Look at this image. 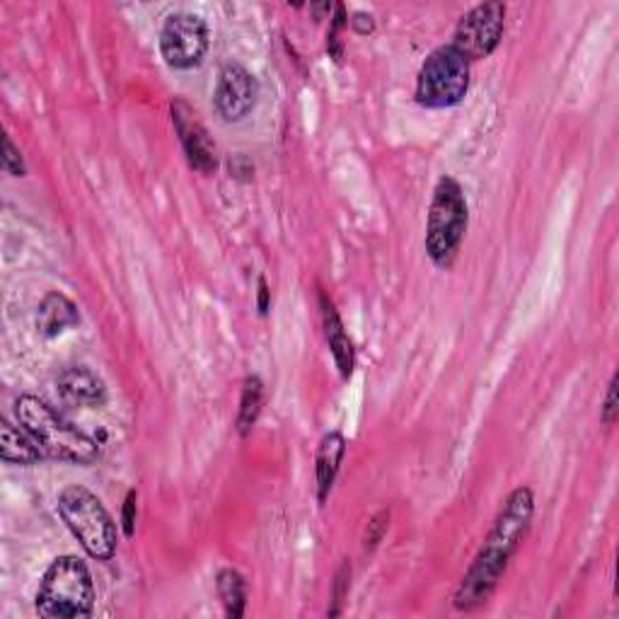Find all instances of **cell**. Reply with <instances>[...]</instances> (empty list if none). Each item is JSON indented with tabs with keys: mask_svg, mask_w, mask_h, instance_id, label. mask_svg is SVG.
<instances>
[{
	"mask_svg": "<svg viewBox=\"0 0 619 619\" xmlns=\"http://www.w3.org/2000/svg\"><path fill=\"white\" fill-rule=\"evenodd\" d=\"M532 516H535L532 491L528 487H518L506 499L489 537L484 540L481 549L477 551V557L473 561V567L467 569L460 588H457L453 600L455 610L473 612L491 598L508 567V561L514 559L518 547L525 540V535H528Z\"/></svg>",
	"mask_w": 619,
	"mask_h": 619,
	"instance_id": "1",
	"label": "cell"
},
{
	"mask_svg": "<svg viewBox=\"0 0 619 619\" xmlns=\"http://www.w3.org/2000/svg\"><path fill=\"white\" fill-rule=\"evenodd\" d=\"M16 414L27 436L51 460L92 465L100 457V446L95 440L71 422H65L59 412H53L39 397L22 395L16 402Z\"/></svg>",
	"mask_w": 619,
	"mask_h": 619,
	"instance_id": "2",
	"label": "cell"
},
{
	"mask_svg": "<svg viewBox=\"0 0 619 619\" xmlns=\"http://www.w3.org/2000/svg\"><path fill=\"white\" fill-rule=\"evenodd\" d=\"M95 608L90 569L78 557H59L47 569L37 593V612L44 619L88 617Z\"/></svg>",
	"mask_w": 619,
	"mask_h": 619,
	"instance_id": "3",
	"label": "cell"
},
{
	"mask_svg": "<svg viewBox=\"0 0 619 619\" xmlns=\"http://www.w3.org/2000/svg\"><path fill=\"white\" fill-rule=\"evenodd\" d=\"M59 514L92 559L110 561L116 555V525L90 489L65 487L59 494Z\"/></svg>",
	"mask_w": 619,
	"mask_h": 619,
	"instance_id": "4",
	"label": "cell"
},
{
	"mask_svg": "<svg viewBox=\"0 0 619 619\" xmlns=\"http://www.w3.org/2000/svg\"><path fill=\"white\" fill-rule=\"evenodd\" d=\"M467 233V201L453 177H440L428 209L426 252L440 268L453 266Z\"/></svg>",
	"mask_w": 619,
	"mask_h": 619,
	"instance_id": "5",
	"label": "cell"
},
{
	"mask_svg": "<svg viewBox=\"0 0 619 619\" xmlns=\"http://www.w3.org/2000/svg\"><path fill=\"white\" fill-rule=\"evenodd\" d=\"M469 90V61L455 47H440L424 61L416 78V102L428 110L460 104Z\"/></svg>",
	"mask_w": 619,
	"mask_h": 619,
	"instance_id": "6",
	"label": "cell"
},
{
	"mask_svg": "<svg viewBox=\"0 0 619 619\" xmlns=\"http://www.w3.org/2000/svg\"><path fill=\"white\" fill-rule=\"evenodd\" d=\"M504 30L506 6L499 3V0H491V3H481L463 16V20L455 27L450 47L460 51L469 63L487 59L501 44Z\"/></svg>",
	"mask_w": 619,
	"mask_h": 619,
	"instance_id": "7",
	"label": "cell"
},
{
	"mask_svg": "<svg viewBox=\"0 0 619 619\" xmlns=\"http://www.w3.org/2000/svg\"><path fill=\"white\" fill-rule=\"evenodd\" d=\"M209 51V27L194 12H174L160 32V53L170 69L190 71Z\"/></svg>",
	"mask_w": 619,
	"mask_h": 619,
	"instance_id": "8",
	"label": "cell"
},
{
	"mask_svg": "<svg viewBox=\"0 0 619 619\" xmlns=\"http://www.w3.org/2000/svg\"><path fill=\"white\" fill-rule=\"evenodd\" d=\"M260 98V83L245 65L240 63H225L215 83L213 92V106L215 112L227 124H237V121L247 119L257 104Z\"/></svg>",
	"mask_w": 619,
	"mask_h": 619,
	"instance_id": "9",
	"label": "cell"
},
{
	"mask_svg": "<svg viewBox=\"0 0 619 619\" xmlns=\"http://www.w3.org/2000/svg\"><path fill=\"white\" fill-rule=\"evenodd\" d=\"M172 121L174 129L180 133V141L184 145L186 160L194 170L201 174H211L219 168V153H215V143L211 141L209 131L201 126L196 114L190 110V104L174 102L172 104Z\"/></svg>",
	"mask_w": 619,
	"mask_h": 619,
	"instance_id": "10",
	"label": "cell"
},
{
	"mask_svg": "<svg viewBox=\"0 0 619 619\" xmlns=\"http://www.w3.org/2000/svg\"><path fill=\"white\" fill-rule=\"evenodd\" d=\"M57 389L65 405H73V407L98 409L106 402L104 383L98 378L95 373L83 366L65 368L57 378Z\"/></svg>",
	"mask_w": 619,
	"mask_h": 619,
	"instance_id": "11",
	"label": "cell"
},
{
	"mask_svg": "<svg viewBox=\"0 0 619 619\" xmlns=\"http://www.w3.org/2000/svg\"><path fill=\"white\" fill-rule=\"evenodd\" d=\"M319 310H322V325H325V339L329 344V352L334 356L336 368H339L342 378L348 380L356 366L354 344H352V339H348L344 322H342L339 313H336L334 303L327 298L325 293H319Z\"/></svg>",
	"mask_w": 619,
	"mask_h": 619,
	"instance_id": "12",
	"label": "cell"
},
{
	"mask_svg": "<svg viewBox=\"0 0 619 619\" xmlns=\"http://www.w3.org/2000/svg\"><path fill=\"white\" fill-rule=\"evenodd\" d=\"M80 325V310L78 305L59 291H51L44 295V301L39 303L37 310V329L47 339H53L63 332H69Z\"/></svg>",
	"mask_w": 619,
	"mask_h": 619,
	"instance_id": "13",
	"label": "cell"
},
{
	"mask_svg": "<svg viewBox=\"0 0 619 619\" xmlns=\"http://www.w3.org/2000/svg\"><path fill=\"white\" fill-rule=\"evenodd\" d=\"M346 455V440L339 430H332L325 438H322L317 457H315V477H317V499L319 504L327 501V496L332 491V484L339 473V465Z\"/></svg>",
	"mask_w": 619,
	"mask_h": 619,
	"instance_id": "14",
	"label": "cell"
},
{
	"mask_svg": "<svg viewBox=\"0 0 619 619\" xmlns=\"http://www.w3.org/2000/svg\"><path fill=\"white\" fill-rule=\"evenodd\" d=\"M0 455L12 465H37L42 460V450L34 446V440L27 436V430L16 428L10 422L0 426Z\"/></svg>",
	"mask_w": 619,
	"mask_h": 619,
	"instance_id": "15",
	"label": "cell"
},
{
	"mask_svg": "<svg viewBox=\"0 0 619 619\" xmlns=\"http://www.w3.org/2000/svg\"><path fill=\"white\" fill-rule=\"evenodd\" d=\"M215 588H219V598L223 602L227 617L240 619L245 615V602H247L245 578H242L235 569H223L219 578H215Z\"/></svg>",
	"mask_w": 619,
	"mask_h": 619,
	"instance_id": "16",
	"label": "cell"
},
{
	"mask_svg": "<svg viewBox=\"0 0 619 619\" xmlns=\"http://www.w3.org/2000/svg\"><path fill=\"white\" fill-rule=\"evenodd\" d=\"M262 402H264V385L252 375V378L245 380V389H242V399H240V414H237V430L242 436H247L252 426L257 424V416L262 412Z\"/></svg>",
	"mask_w": 619,
	"mask_h": 619,
	"instance_id": "17",
	"label": "cell"
},
{
	"mask_svg": "<svg viewBox=\"0 0 619 619\" xmlns=\"http://www.w3.org/2000/svg\"><path fill=\"white\" fill-rule=\"evenodd\" d=\"M348 581H352V567H348V561H344L339 574H336V581H334V608L329 610L332 617L342 612V602L348 596Z\"/></svg>",
	"mask_w": 619,
	"mask_h": 619,
	"instance_id": "18",
	"label": "cell"
},
{
	"mask_svg": "<svg viewBox=\"0 0 619 619\" xmlns=\"http://www.w3.org/2000/svg\"><path fill=\"white\" fill-rule=\"evenodd\" d=\"M3 143H6V155H3V168H6V172L12 174V177H24L27 168H24V160H22L20 151L16 148V143H12L10 136H6Z\"/></svg>",
	"mask_w": 619,
	"mask_h": 619,
	"instance_id": "19",
	"label": "cell"
},
{
	"mask_svg": "<svg viewBox=\"0 0 619 619\" xmlns=\"http://www.w3.org/2000/svg\"><path fill=\"white\" fill-rule=\"evenodd\" d=\"M387 520H389V514L387 510H383V514L375 516L371 522H368V532H366V549H375L380 545L383 540V535L387 530Z\"/></svg>",
	"mask_w": 619,
	"mask_h": 619,
	"instance_id": "20",
	"label": "cell"
},
{
	"mask_svg": "<svg viewBox=\"0 0 619 619\" xmlns=\"http://www.w3.org/2000/svg\"><path fill=\"white\" fill-rule=\"evenodd\" d=\"M602 422L605 426H612L617 422V375H612V380L608 385V397H605V407H602Z\"/></svg>",
	"mask_w": 619,
	"mask_h": 619,
	"instance_id": "21",
	"label": "cell"
},
{
	"mask_svg": "<svg viewBox=\"0 0 619 619\" xmlns=\"http://www.w3.org/2000/svg\"><path fill=\"white\" fill-rule=\"evenodd\" d=\"M136 491H129L126 494V501H124V535L131 537L133 528H136Z\"/></svg>",
	"mask_w": 619,
	"mask_h": 619,
	"instance_id": "22",
	"label": "cell"
},
{
	"mask_svg": "<svg viewBox=\"0 0 619 619\" xmlns=\"http://www.w3.org/2000/svg\"><path fill=\"white\" fill-rule=\"evenodd\" d=\"M348 24H352L358 34H371L375 30V20L373 16H368V12H354Z\"/></svg>",
	"mask_w": 619,
	"mask_h": 619,
	"instance_id": "23",
	"label": "cell"
},
{
	"mask_svg": "<svg viewBox=\"0 0 619 619\" xmlns=\"http://www.w3.org/2000/svg\"><path fill=\"white\" fill-rule=\"evenodd\" d=\"M260 310L262 313H266L268 310V288H266L264 278H260Z\"/></svg>",
	"mask_w": 619,
	"mask_h": 619,
	"instance_id": "24",
	"label": "cell"
}]
</instances>
